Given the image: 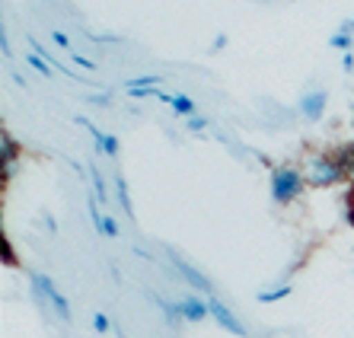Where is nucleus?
I'll return each instance as SVG.
<instances>
[{"instance_id": "c756f323", "label": "nucleus", "mask_w": 354, "mask_h": 338, "mask_svg": "<svg viewBox=\"0 0 354 338\" xmlns=\"http://www.w3.org/2000/svg\"><path fill=\"white\" fill-rule=\"evenodd\" d=\"M90 106H109V96H86Z\"/></svg>"}, {"instance_id": "1a4fd4ad", "label": "nucleus", "mask_w": 354, "mask_h": 338, "mask_svg": "<svg viewBox=\"0 0 354 338\" xmlns=\"http://www.w3.org/2000/svg\"><path fill=\"white\" fill-rule=\"evenodd\" d=\"M332 157H335V163L342 166L345 179L354 182V140H348V144H338V147L332 150Z\"/></svg>"}, {"instance_id": "f3484780", "label": "nucleus", "mask_w": 354, "mask_h": 338, "mask_svg": "<svg viewBox=\"0 0 354 338\" xmlns=\"http://www.w3.org/2000/svg\"><path fill=\"white\" fill-rule=\"evenodd\" d=\"M173 112H176V115H185V118H195L198 115V106H195V100H192V96H176Z\"/></svg>"}, {"instance_id": "6e6552de", "label": "nucleus", "mask_w": 354, "mask_h": 338, "mask_svg": "<svg viewBox=\"0 0 354 338\" xmlns=\"http://www.w3.org/2000/svg\"><path fill=\"white\" fill-rule=\"evenodd\" d=\"M179 310H182V319H189V322H201L211 316V303L201 297H192V294L179 300Z\"/></svg>"}, {"instance_id": "a878e982", "label": "nucleus", "mask_w": 354, "mask_h": 338, "mask_svg": "<svg viewBox=\"0 0 354 338\" xmlns=\"http://www.w3.org/2000/svg\"><path fill=\"white\" fill-rule=\"evenodd\" d=\"M86 39H93V41H122V35H96V32L86 29Z\"/></svg>"}, {"instance_id": "4468645a", "label": "nucleus", "mask_w": 354, "mask_h": 338, "mask_svg": "<svg viewBox=\"0 0 354 338\" xmlns=\"http://www.w3.org/2000/svg\"><path fill=\"white\" fill-rule=\"evenodd\" d=\"M160 86V77L157 74H140V77H131V80H124V90H157Z\"/></svg>"}, {"instance_id": "72a5a7b5", "label": "nucleus", "mask_w": 354, "mask_h": 338, "mask_svg": "<svg viewBox=\"0 0 354 338\" xmlns=\"http://www.w3.org/2000/svg\"><path fill=\"white\" fill-rule=\"evenodd\" d=\"M351 112H354V106H351Z\"/></svg>"}, {"instance_id": "bb28decb", "label": "nucleus", "mask_w": 354, "mask_h": 338, "mask_svg": "<svg viewBox=\"0 0 354 338\" xmlns=\"http://www.w3.org/2000/svg\"><path fill=\"white\" fill-rule=\"evenodd\" d=\"M3 265H17V256L10 252V243L3 239Z\"/></svg>"}, {"instance_id": "7ed1b4c3", "label": "nucleus", "mask_w": 354, "mask_h": 338, "mask_svg": "<svg viewBox=\"0 0 354 338\" xmlns=\"http://www.w3.org/2000/svg\"><path fill=\"white\" fill-rule=\"evenodd\" d=\"M32 290H35V297L41 300L45 306H51L55 310V316L58 319H71V303H67V297L58 290V284L48 278V274H41V272H35L32 274Z\"/></svg>"}, {"instance_id": "5701e85b", "label": "nucleus", "mask_w": 354, "mask_h": 338, "mask_svg": "<svg viewBox=\"0 0 354 338\" xmlns=\"http://www.w3.org/2000/svg\"><path fill=\"white\" fill-rule=\"evenodd\" d=\"M106 157H112V160L118 157V138L115 134H106Z\"/></svg>"}, {"instance_id": "9d476101", "label": "nucleus", "mask_w": 354, "mask_h": 338, "mask_svg": "<svg viewBox=\"0 0 354 338\" xmlns=\"http://www.w3.org/2000/svg\"><path fill=\"white\" fill-rule=\"evenodd\" d=\"M351 45H354V23H345L335 35H329V48L335 51H351Z\"/></svg>"}, {"instance_id": "ddd939ff", "label": "nucleus", "mask_w": 354, "mask_h": 338, "mask_svg": "<svg viewBox=\"0 0 354 338\" xmlns=\"http://www.w3.org/2000/svg\"><path fill=\"white\" fill-rule=\"evenodd\" d=\"M294 294V284H278V288H268V290H259L256 300L259 303H278V300L290 297Z\"/></svg>"}, {"instance_id": "4be33fe9", "label": "nucleus", "mask_w": 354, "mask_h": 338, "mask_svg": "<svg viewBox=\"0 0 354 338\" xmlns=\"http://www.w3.org/2000/svg\"><path fill=\"white\" fill-rule=\"evenodd\" d=\"M51 39H55V45H61V48H64L67 55H71V35L61 32V29H55V32H51Z\"/></svg>"}, {"instance_id": "aec40b11", "label": "nucleus", "mask_w": 354, "mask_h": 338, "mask_svg": "<svg viewBox=\"0 0 354 338\" xmlns=\"http://www.w3.org/2000/svg\"><path fill=\"white\" fill-rule=\"evenodd\" d=\"M102 236H109V239L118 236V220L112 214H106V220H102Z\"/></svg>"}, {"instance_id": "b1692460", "label": "nucleus", "mask_w": 354, "mask_h": 338, "mask_svg": "<svg viewBox=\"0 0 354 338\" xmlns=\"http://www.w3.org/2000/svg\"><path fill=\"white\" fill-rule=\"evenodd\" d=\"M345 220L354 227V189L348 191V201H345Z\"/></svg>"}, {"instance_id": "6ab92c4d", "label": "nucleus", "mask_w": 354, "mask_h": 338, "mask_svg": "<svg viewBox=\"0 0 354 338\" xmlns=\"http://www.w3.org/2000/svg\"><path fill=\"white\" fill-rule=\"evenodd\" d=\"M93 329H96L99 335H106V332L112 329V319H109L106 313H93Z\"/></svg>"}, {"instance_id": "f257e3e1", "label": "nucleus", "mask_w": 354, "mask_h": 338, "mask_svg": "<svg viewBox=\"0 0 354 338\" xmlns=\"http://www.w3.org/2000/svg\"><path fill=\"white\" fill-rule=\"evenodd\" d=\"M306 189V176H300L294 166H281L272 173V198L274 205H294L300 191Z\"/></svg>"}, {"instance_id": "dca6fc26", "label": "nucleus", "mask_w": 354, "mask_h": 338, "mask_svg": "<svg viewBox=\"0 0 354 338\" xmlns=\"http://www.w3.org/2000/svg\"><path fill=\"white\" fill-rule=\"evenodd\" d=\"M90 179H93V195H96V201H99V205H106V201H109L106 179H102V173H99L96 166H90Z\"/></svg>"}, {"instance_id": "412c9836", "label": "nucleus", "mask_w": 354, "mask_h": 338, "mask_svg": "<svg viewBox=\"0 0 354 338\" xmlns=\"http://www.w3.org/2000/svg\"><path fill=\"white\" fill-rule=\"evenodd\" d=\"M71 61H74L77 67H83V71H96V61H90V58H83V55H77V51H71Z\"/></svg>"}, {"instance_id": "c85d7f7f", "label": "nucleus", "mask_w": 354, "mask_h": 338, "mask_svg": "<svg viewBox=\"0 0 354 338\" xmlns=\"http://www.w3.org/2000/svg\"><path fill=\"white\" fill-rule=\"evenodd\" d=\"M223 45H227V35H217V39L211 41V55H217V51H221Z\"/></svg>"}, {"instance_id": "7c9ffc66", "label": "nucleus", "mask_w": 354, "mask_h": 338, "mask_svg": "<svg viewBox=\"0 0 354 338\" xmlns=\"http://www.w3.org/2000/svg\"><path fill=\"white\" fill-rule=\"evenodd\" d=\"M45 227H48V233H58V223H55L51 214H45Z\"/></svg>"}, {"instance_id": "9b49d317", "label": "nucleus", "mask_w": 354, "mask_h": 338, "mask_svg": "<svg viewBox=\"0 0 354 338\" xmlns=\"http://www.w3.org/2000/svg\"><path fill=\"white\" fill-rule=\"evenodd\" d=\"M150 297H153V303L160 306V313L166 316V322H169V326H179L182 322V310H179V303H173V300H166V297H160V294H150Z\"/></svg>"}, {"instance_id": "423d86ee", "label": "nucleus", "mask_w": 354, "mask_h": 338, "mask_svg": "<svg viewBox=\"0 0 354 338\" xmlns=\"http://www.w3.org/2000/svg\"><path fill=\"white\" fill-rule=\"evenodd\" d=\"M326 102H329V93H326V90H313V93H306L304 100H300L297 112H300L306 122H319L322 112H326Z\"/></svg>"}, {"instance_id": "cd10ccee", "label": "nucleus", "mask_w": 354, "mask_h": 338, "mask_svg": "<svg viewBox=\"0 0 354 338\" xmlns=\"http://www.w3.org/2000/svg\"><path fill=\"white\" fill-rule=\"evenodd\" d=\"M342 67H345L348 74L354 71V55H351V51H345V55H342Z\"/></svg>"}, {"instance_id": "0eeeda50", "label": "nucleus", "mask_w": 354, "mask_h": 338, "mask_svg": "<svg viewBox=\"0 0 354 338\" xmlns=\"http://www.w3.org/2000/svg\"><path fill=\"white\" fill-rule=\"evenodd\" d=\"M17 157H19L17 140H13V134H10L7 128H3V131H0V169H3V185L10 182V173H13Z\"/></svg>"}, {"instance_id": "393cba45", "label": "nucleus", "mask_w": 354, "mask_h": 338, "mask_svg": "<svg viewBox=\"0 0 354 338\" xmlns=\"http://www.w3.org/2000/svg\"><path fill=\"white\" fill-rule=\"evenodd\" d=\"M205 128H207V118H201V115L189 118V131H205Z\"/></svg>"}, {"instance_id": "20e7f679", "label": "nucleus", "mask_w": 354, "mask_h": 338, "mask_svg": "<svg viewBox=\"0 0 354 338\" xmlns=\"http://www.w3.org/2000/svg\"><path fill=\"white\" fill-rule=\"evenodd\" d=\"M166 256H169L173 268L179 272V278L185 281V284H192V290H201V294H211V297H214V284H211V278H207L205 272H198L192 262H185L176 249H166Z\"/></svg>"}, {"instance_id": "a211bd4d", "label": "nucleus", "mask_w": 354, "mask_h": 338, "mask_svg": "<svg viewBox=\"0 0 354 338\" xmlns=\"http://www.w3.org/2000/svg\"><path fill=\"white\" fill-rule=\"evenodd\" d=\"M26 61H29V64H32V67H35V71H39V74H41V77H45V80H48V77H51V74H55V67H51V64H48V61L41 58L39 51H32V55H26Z\"/></svg>"}, {"instance_id": "2f4dec72", "label": "nucleus", "mask_w": 354, "mask_h": 338, "mask_svg": "<svg viewBox=\"0 0 354 338\" xmlns=\"http://www.w3.org/2000/svg\"><path fill=\"white\" fill-rule=\"evenodd\" d=\"M0 48H3V55H7V58H13V51H10V41H7V35H0Z\"/></svg>"}, {"instance_id": "f03ea898", "label": "nucleus", "mask_w": 354, "mask_h": 338, "mask_svg": "<svg viewBox=\"0 0 354 338\" xmlns=\"http://www.w3.org/2000/svg\"><path fill=\"white\" fill-rule=\"evenodd\" d=\"M342 182H348V179L332 153H316V157L310 160L306 185H313V189H332V185H342Z\"/></svg>"}, {"instance_id": "473e14b6", "label": "nucleus", "mask_w": 354, "mask_h": 338, "mask_svg": "<svg viewBox=\"0 0 354 338\" xmlns=\"http://www.w3.org/2000/svg\"><path fill=\"white\" fill-rule=\"evenodd\" d=\"M13 83H17L19 90H26V80H23V74H13Z\"/></svg>"}, {"instance_id": "2eb2a0df", "label": "nucleus", "mask_w": 354, "mask_h": 338, "mask_svg": "<svg viewBox=\"0 0 354 338\" xmlns=\"http://www.w3.org/2000/svg\"><path fill=\"white\" fill-rule=\"evenodd\" d=\"M77 124H83V128L90 131V138H93V147H96V153H106V134L99 131V128H96V124H93V122H86V118H83V115H77Z\"/></svg>"}, {"instance_id": "39448f33", "label": "nucleus", "mask_w": 354, "mask_h": 338, "mask_svg": "<svg viewBox=\"0 0 354 338\" xmlns=\"http://www.w3.org/2000/svg\"><path fill=\"white\" fill-rule=\"evenodd\" d=\"M207 303H211V316L217 319V326H221L223 332H230V335H236V338H246L249 335V329L243 326V319H239V316L233 313V310L223 303V300L207 297Z\"/></svg>"}, {"instance_id": "f8f14e48", "label": "nucleus", "mask_w": 354, "mask_h": 338, "mask_svg": "<svg viewBox=\"0 0 354 338\" xmlns=\"http://www.w3.org/2000/svg\"><path fill=\"white\" fill-rule=\"evenodd\" d=\"M115 198H118V207L134 220V201H131V191H128V182L122 176H115Z\"/></svg>"}]
</instances>
